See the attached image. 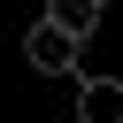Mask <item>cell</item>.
Returning <instances> with one entry per match:
<instances>
[{
    "mask_svg": "<svg viewBox=\"0 0 123 123\" xmlns=\"http://www.w3.org/2000/svg\"><path fill=\"white\" fill-rule=\"evenodd\" d=\"M23 62H31L38 77H77V62H85V38H69L62 23H46V15H38V23L23 31Z\"/></svg>",
    "mask_w": 123,
    "mask_h": 123,
    "instance_id": "6da1fadb",
    "label": "cell"
},
{
    "mask_svg": "<svg viewBox=\"0 0 123 123\" xmlns=\"http://www.w3.org/2000/svg\"><path fill=\"white\" fill-rule=\"evenodd\" d=\"M77 123H123V77H85L77 85Z\"/></svg>",
    "mask_w": 123,
    "mask_h": 123,
    "instance_id": "7a4b0ae2",
    "label": "cell"
},
{
    "mask_svg": "<svg viewBox=\"0 0 123 123\" xmlns=\"http://www.w3.org/2000/svg\"><path fill=\"white\" fill-rule=\"evenodd\" d=\"M46 23H62L69 38H92L108 23V0H46Z\"/></svg>",
    "mask_w": 123,
    "mask_h": 123,
    "instance_id": "3957f363",
    "label": "cell"
}]
</instances>
